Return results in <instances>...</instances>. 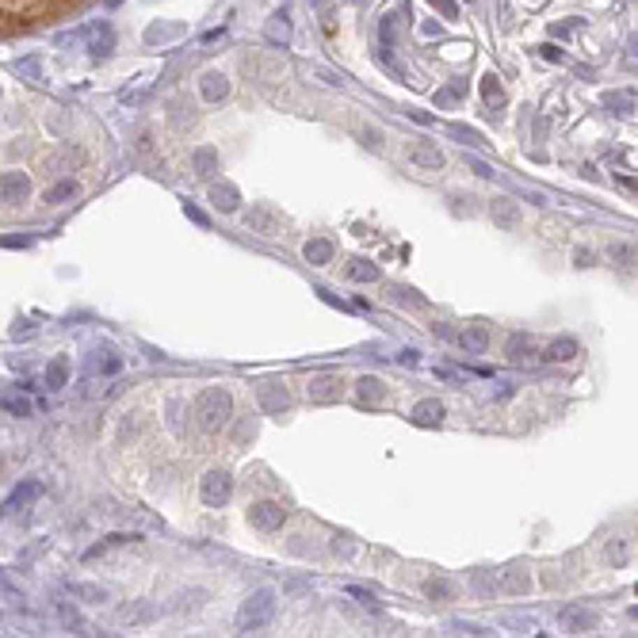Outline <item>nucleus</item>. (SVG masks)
<instances>
[{"mask_svg":"<svg viewBox=\"0 0 638 638\" xmlns=\"http://www.w3.org/2000/svg\"><path fill=\"white\" fill-rule=\"evenodd\" d=\"M379 264H371V260H351L348 264V280H356V283H375L379 280Z\"/></svg>","mask_w":638,"mask_h":638,"instance_id":"cd10ccee","label":"nucleus"},{"mask_svg":"<svg viewBox=\"0 0 638 638\" xmlns=\"http://www.w3.org/2000/svg\"><path fill=\"white\" fill-rule=\"evenodd\" d=\"M27 195H31V180L27 176H23V173H4V203L20 207Z\"/></svg>","mask_w":638,"mask_h":638,"instance_id":"dca6fc26","label":"nucleus"},{"mask_svg":"<svg viewBox=\"0 0 638 638\" xmlns=\"http://www.w3.org/2000/svg\"><path fill=\"white\" fill-rule=\"evenodd\" d=\"M4 413H12V416H31V402H27V398H20V394H8V398H4Z\"/></svg>","mask_w":638,"mask_h":638,"instance_id":"e433bc0d","label":"nucleus"},{"mask_svg":"<svg viewBox=\"0 0 638 638\" xmlns=\"http://www.w3.org/2000/svg\"><path fill=\"white\" fill-rule=\"evenodd\" d=\"M363 142H367V145H375V150H379V134H375V130H363Z\"/></svg>","mask_w":638,"mask_h":638,"instance_id":"603ef678","label":"nucleus"},{"mask_svg":"<svg viewBox=\"0 0 638 638\" xmlns=\"http://www.w3.org/2000/svg\"><path fill=\"white\" fill-rule=\"evenodd\" d=\"M73 195H77V184H73V180H61V184H54L50 191L43 195V203H50V207H58V203L73 199Z\"/></svg>","mask_w":638,"mask_h":638,"instance_id":"473e14b6","label":"nucleus"},{"mask_svg":"<svg viewBox=\"0 0 638 638\" xmlns=\"http://www.w3.org/2000/svg\"><path fill=\"white\" fill-rule=\"evenodd\" d=\"M306 394H310V402L329 405V402H337V398L345 394V379H340V375H314L310 386H306Z\"/></svg>","mask_w":638,"mask_h":638,"instance_id":"423d86ee","label":"nucleus"},{"mask_svg":"<svg viewBox=\"0 0 638 638\" xmlns=\"http://www.w3.org/2000/svg\"><path fill=\"white\" fill-rule=\"evenodd\" d=\"M497 588H501V593H509V596H523V593L531 588L528 570H505L501 581H497Z\"/></svg>","mask_w":638,"mask_h":638,"instance_id":"aec40b11","label":"nucleus"},{"mask_svg":"<svg viewBox=\"0 0 638 638\" xmlns=\"http://www.w3.org/2000/svg\"><path fill=\"white\" fill-rule=\"evenodd\" d=\"M233 416V398L230 390L222 386H207L199 398H195V421H199L203 432H222Z\"/></svg>","mask_w":638,"mask_h":638,"instance_id":"f257e3e1","label":"nucleus"},{"mask_svg":"<svg viewBox=\"0 0 638 638\" xmlns=\"http://www.w3.org/2000/svg\"><path fill=\"white\" fill-rule=\"evenodd\" d=\"M85 35H88V50H92L96 58H103V54L115 50V31H111V23H96V27H88Z\"/></svg>","mask_w":638,"mask_h":638,"instance_id":"2eb2a0df","label":"nucleus"},{"mask_svg":"<svg viewBox=\"0 0 638 638\" xmlns=\"http://www.w3.org/2000/svg\"><path fill=\"white\" fill-rule=\"evenodd\" d=\"M539 50H543L546 61H562V50H554V46H539Z\"/></svg>","mask_w":638,"mask_h":638,"instance_id":"3c124183","label":"nucleus"},{"mask_svg":"<svg viewBox=\"0 0 638 638\" xmlns=\"http://www.w3.org/2000/svg\"><path fill=\"white\" fill-rule=\"evenodd\" d=\"M444 421V405L436 402V398H428V402H416L413 409V424H421V428H432V424Z\"/></svg>","mask_w":638,"mask_h":638,"instance_id":"5701e85b","label":"nucleus"},{"mask_svg":"<svg viewBox=\"0 0 638 638\" xmlns=\"http://www.w3.org/2000/svg\"><path fill=\"white\" fill-rule=\"evenodd\" d=\"M481 100H486L489 108H501V103H505V88L497 85L493 73H489V77H481Z\"/></svg>","mask_w":638,"mask_h":638,"instance_id":"c756f323","label":"nucleus"},{"mask_svg":"<svg viewBox=\"0 0 638 638\" xmlns=\"http://www.w3.org/2000/svg\"><path fill=\"white\" fill-rule=\"evenodd\" d=\"M15 73H23V77L38 80V77H43V65H38V58H23V61H15Z\"/></svg>","mask_w":638,"mask_h":638,"instance_id":"58836bf2","label":"nucleus"},{"mask_svg":"<svg viewBox=\"0 0 638 638\" xmlns=\"http://www.w3.org/2000/svg\"><path fill=\"white\" fill-rule=\"evenodd\" d=\"M394 20H398V15H386V20L379 23V46H382L379 54L386 61H390V54H394Z\"/></svg>","mask_w":638,"mask_h":638,"instance_id":"7c9ffc66","label":"nucleus"},{"mask_svg":"<svg viewBox=\"0 0 638 638\" xmlns=\"http://www.w3.org/2000/svg\"><path fill=\"white\" fill-rule=\"evenodd\" d=\"M451 134L459 138L463 145H481V134H478V130H470V126H463V122H451Z\"/></svg>","mask_w":638,"mask_h":638,"instance_id":"4c0bfd02","label":"nucleus"},{"mask_svg":"<svg viewBox=\"0 0 638 638\" xmlns=\"http://www.w3.org/2000/svg\"><path fill=\"white\" fill-rule=\"evenodd\" d=\"M604 108L623 115V111H635V92H608L604 96Z\"/></svg>","mask_w":638,"mask_h":638,"instance_id":"2f4dec72","label":"nucleus"},{"mask_svg":"<svg viewBox=\"0 0 638 638\" xmlns=\"http://www.w3.org/2000/svg\"><path fill=\"white\" fill-rule=\"evenodd\" d=\"M61 623L69 627V631H80V627H85L80 623V611L73 608V604H61Z\"/></svg>","mask_w":638,"mask_h":638,"instance_id":"a19ab883","label":"nucleus"},{"mask_svg":"<svg viewBox=\"0 0 638 638\" xmlns=\"http://www.w3.org/2000/svg\"><path fill=\"white\" fill-rule=\"evenodd\" d=\"M459 345L470 351V356H481V351L489 348V329H486V325H470V329L459 337Z\"/></svg>","mask_w":638,"mask_h":638,"instance_id":"393cba45","label":"nucleus"},{"mask_svg":"<svg viewBox=\"0 0 638 638\" xmlns=\"http://www.w3.org/2000/svg\"><path fill=\"white\" fill-rule=\"evenodd\" d=\"M356 402H359V405H379V402H386V382L375 379V375H363V379L356 382Z\"/></svg>","mask_w":638,"mask_h":638,"instance_id":"ddd939ff","label":"nucleus"},{"mask_svg":"<svg viewBox=\"0 0 638 638\" xmlns=\"http://www.w3.org/2000/svg\"><path fill=\"white\" fill-rule=\"evenodd\" d=\"M574 264H577V268H588V264H593V252H588V249H577V252H574Z\"/></svg>","mask_w":638,"mask_h":638,"instance_id":"09e8293b","label":"nucleus"},{"mask_svg":"<svg viewBox=\"0 0 638 638\" xmlns=\"http://www.w3.org/2000/svg\"><path fill=\"white\" fill-rule=\"evenodd\" d=\"M345 593L351 596V600L367 604V608H371V604H375V593H371V588H359V585H348V588H345Z\"/></svg>","mask_w":638,"mask_h":638,"instance_id":"37998d69","label":"nucleus"},{"mask_svg":"<svg viewBox=\"0 0 638 638\" xmlns=\"http://www.w3.org/2000/svg\"><path fill=\"white\" fill-rule=\"evenodd\" d=\"M428 4L436 8L444 20H459V4H455V0H428Z\"/></svg>","mask_w":638,"mask_h":638,"instance_id":"79ce46f5","label":"nucleus"},{"mask_svg":"<svg viewBox=\"0 0 638 638\" xmlns=\"http://www.w3.org/2000/svg\"><path fill=\"white\" fill-rule=\"evenodd\" d=\"M631 619H638V604H635V608H631Z\"/></svg>","mask_w":638,"mask_h":638,"instance_id":"5fc2aeb1","label":"nucleus"},{"mask_svg":"<svg viewBox=\"0 0 638 638\" xmlns=\"http://www.w3.org/2000/svg\"><path fill=\"white\" fill-rule=\"evenodd\" d=\"M256 402H260V409H264L268 416H280L283 409L291 405V390H287V382H280V379H264V382H256Z\"/></svg>","mask_w":638,"mask_h":638,"instance_id":"20e7f679","label":"nucleus"},{"mask_svg":"<svg viewBox=\"0 0 638 638\" xmlns=\"http://www.w3.org/2000/svg\"><path fill=\"white\" fill-rule=\"evenodd\" d=\"M180 35H184V23H173V27L153 23V27L145 31V43H168V38H180Z\"/></svg>","mask_w":638,"mask_h":638,"instance_id":"c85d7f7f","label":"nucleus"},{"mask_svg":"<svg viewBox=\"0 0 638 638\" xmlns=\"http://www.w3.org/2000/svg\"><path fill=\"white\" fill-rule=\"evenodd\" d=\"M46 386L50 390L69 386V356H54L50 363H46Z\"/></svg>","mask_w":638,"mask_h":638,"instance_id":"4be33fe9","label":"nucleus"},{"mask_svg":"<svg viewBox=\"0 0 638 638\" xmlns=\"http://www.w3.org/2000/svg\"><path fill=\"white\" fill-rule=\"evenodd\" d=\"M191 165L199 176H215L218 173V150L215 145H199V150L191 153Z\"/></svg>","mask_w":638,"mask_h":638,"instance_id":"a878e982","label":"nucleus"},{"mask_svg":"<svg viewBox=\"0 0 638 638\" xmlns=\"http://www.w3.org/2000/svg\"><path fill=\"white\" fill-rule=\"evenodd\" d=\"M69 593H73V596H85V600H103V596H108L100 585H73Z\"/></svg>","mask_w":638,"mask_h":638,"instance_id":"ea45409f","label":"nucleus"},{"mask_svg":"<svg viewBox=\"0 0 638 638\" xmlns=\"http://www.w3.org/2000/svg\"><path fill=\"white\" fill-rule=\"evenodd\" d=\"M122 623L138 627V623H150V619H157V604L153 600H138V604H126V608L119 611Z\"/></svg>","mask_w":638,"mask_h":638,"instance_id":"f3484780","label":"nucleus"},{"mask_svg":"<svg viewBox=\"0 0 638 638\" xmlns=\"http://www.w3.org/2000/svg\"><path fill=\"white\" fill-rule=\"evenodd\" d=\"M623 558H627V546H623V543H611V546H608V562L616 566V562H623Z\"/></svg>","mask_w":638,"mask_h":638,"instance_id":"49530a36","label":"nucleus"},{"mask_svg":"<svg viewBox=\"0 0 638 638\" xmlns=\"http://www.w3.org/2000/svg\"><path fill=\"white\" fill-rule=\"evenodd\" d=\"M398 363H402V367H416V351H413V348H405L402 356H398Z\"/></svg>","mask_w":638,"mask_h":638,"instance_id":"8fccbe9b","label":"nucleus"},{"mask_svg":"<svg viewBox=\"0 0 638 638\" xmlns=\"http://www.w3.org/2000/svg\"><path fill=\"white\" fill-rule=\"evenodd\" d=\"M470 581H474V588H478L481 596H489V593H493V588H497V581H489L486 574H474Z\"/></svg>","mask_w":638,"mask_h":638,"instance_id":"a18cd8bd","label":"nucleus"},{"mask_svg":"<svg viewBox=\"0 0 638 638\" xmlns=\"http://www.w3.org/2000/svg\"><path fill=\"white\" fill-rule=\"evenodd\" d=\"M275 588H252L249 596L241 600L237 608V631L241 635H252V631H264L268 623L275 619Z\"/></svg>","mask_w":638,"mask_h":638,"instance_id":"f03ea898","label":"nucleus"},{"mask_svg":"<svg viewBox=\"0 0 638 638\" xmlns=\"http://www.w3.org/2000/svg\"><path fill=\"white\" fill-rule=\"evenodd\" d=\"M210 203H215L222 215H233L237 203H241V195H237L233 184H210Z\"/></svg>","mask_w":638,"mask_h":638,"instance_id":"a211bd4d","label":"nucleus"},{"mask_svg":"<svg viewBox=\"0 0 638 638\" xmlns=\"http://www.w3.org/2000/svg\"><path fill=\"white\" fill-rule=\"evenodd\" d=\"M409 161H413L416 168H428V173L444 168V153H440L436 145H428V142H413V145H409Z\"/></svg>","mask_w":638,"mask_h":638,"instance_id":"f8f14e48","label":"nucleus"},{"mask_svg":"<svg viewBox=\"0 0 638 638\" xmlns=\"http://www.w3.org/2000/svg\"><path fill=\"white\" fill-rule=\"evenodd\" d=\"M463 96H466V85L455 80V85H447V88H440V92H436V103H440V108H447V103L463 100Z\"/></svg>","mask_w":638,"mask_h":638,"instance_id":"c9c22d12","label":"nucleus"},{"mask_svg":"<svg viewBox=\"0 0 638 638\" xmlns=\"http://www.w3.org/2000/svg\"><path fill=\"white\" fill-rule=\"evenodd\" d=\"M317 4H321V0H317Z\"/></svg>","mask_w":638,"mask_h":638,"instance_id":"4d7b16f0","label":"nucleus"},{"mask_svg":"<svg viewBox=\"0 0 638 638\" xmlns=\"http://www.w3.org/2000/svg\"><path fill=\"white\" fill-rule=\"evenodd\" d=\"M38 493H43V486H38V481H20V486L4 497V516H20V512L27 509Z\"/></svg>","mask_w":638,"mask_h":638,"instance_id":"1a4fd4ad","label":"nucleus"},{"mask_svg":"<svg viewBox=\"0 0 638 638\" xmlns=\"http://www.w3.org/2000/svg\"><path fill=\"white\" fill-rule=\"evenodd\" d=\"M489 218H493L497 226H505V230H512V226H520V203L497 195V199L489 203Z\"/></svg>","mask_w":638,"mask_h":638,"instance_id":"4468645a","label":"nucleus"},{"mask_svg":"<svg viewBox=\"0 0 638 638\" xmlns=\"http://www.w3.org/2000/svg\"><path fill=\"white\" fill-rule=\"evenodd\" d=\"M230 493H233L230 470H210L207 478H203V486H199V497H203L207 509H222V505L230 501Z\"/></svg>","mask_w":638,"mask_h":638,"instance_id":"7ed1b4c3","label":"nucleus"},{"mask_svg":"<svg viewBox=\"0 0 638 638\" xmlns=\"http://www.w3.org/2000/svg\"><path fill=\"white\" fill-rule=\"evenodd\" d=\"M199 92H203V100H207V103H222L226 96H230V80H226L218 69H210V73H203V77H199Z\"/></svg>","mask_w":638,"mask_h":638,"instance_id":"9d476101","label":"nucleus"},{"mask_svg":"<svg viewBox=\"0 0 638 638\" xmlns=\"http://www.w3.org/2000/svg\"><path fill=\"white\" fill-rule=\"evenodd\" d=\"M619 180H623V184L631 187V191H638V180H635V176H619Z\"/></svg>","mask_w":638,"mask_h":638,"instance_id":"864d4df0","label":"nucleus"},{"mask_svg":"<svg viewBox=\"0 0 638 638\" xmlns=\"http://www.w3.org/2000/svg\"><path fill=\"white\" fill-rule=\"evenodd\" d=\"M264 31H268V38H272L275 46H287L291 43V20H287V12H283V8H280V12H272V20H268Z\"/></svg>","mask_w":638,"mask_h":638,"instance_id":"b1692460","label":"nucleus"},{"mask_svg":"<svg viewBox=\"0 0 638 638\" xmlns=\"http://www.w3.org/2000/svg\"><path fill=\"white\" fill-rule=\"evenodd\" d=\"M122 371V359L111 356V351H96L92 363H88V375H119Z\"/></svg>","mask_w":638,"mask_h":638,"instance_id":"bb28decb","label":"nucleus"},{"mask_svg":"<svg viewBox=\"0 0 638 638\" xmlns=\"http://www.w3.org/2000/svg\"><path fill=\"white\" fill-rule=\"evenodd\" d=\"M608 256L616 260V264H627V268L638 264V249H635V245H619L616 241V245H608Z\"/></svg>","mask_w":638,"mask_h":638,"instance_id":"72a5a7b5","label":"nucleus"},{"mask_svg":"<svg viewBox=\"0 0 638 638\" xmlns=\"http://www.w3.org/2000/svg\"><path fill=\"white\" fill-rule=\"evenodd\" d=\"M302 256H306L314 268H325V264L333 260V241H329V237H314V241H306Z\"/></svg>","mask_w":638,"mask_h":638,"instance_id":"412c9836","label":"nucleus"},{"mask_svg":"<svg viewBox=\"0 0 638 638\" xmlns=\"http://www.w3.org/2000/svg\"><path fill=\"white\" fill-rule=\"evenodd\" d=\"M245 226H249L252 233H260V237H280V230H283L280 215H275L272 207H252V215L245 218Z\"/></svg>","mask_w":638,"mask_h":638,"instance_id":"6e6552de","label":"nucleus"},{"mask_svg":"<svg viewBox=\"0 0 638 638\" xmlns=\"http://www.w3.org/2000/svg\"><path fill=\"white\" fill-rule=\"evenodd\" d=\"M283 520H287V509H283L280 501H256L249 505V523L260 531H275L283 528Z\"/></svg>","mask_w":638,"mask_h":638,"instance_id":"39448f33","label":"nucleus"},{"mask_svg":"<svg viewBox=\"0 0 638 638\" xmlns=\"http://www.w3.org/2000/svg\"><path fill=\"white\" fill-rule=\"evenodd\" d=\"M466 168H470L474 176H481V180H489V176H493V168H489L486 161H478V157H466Z\"/></svg>","mask_w":638,"mask_h":638,"instance_id":"c03bdc74","label":"nucleus"},{"mask_svg":"<svg viewBox=\"0 0 638 638\" xmlns=\"http://www.w3.org/2000/svg\"><path fill=\"white\" fill-rule=\"evenodd\" d=\"M184 210H187V218H191V222L207 226V215H203V210H199V207H195V203H187V207H184Z\"/></svg>","mask_w":638,"mask_h":638,"instance_id":"de8ad7c7","label":"nucleus"},{"mask_svg":"<svg viewBox=\"0 0 638 638\" xmlns=\"http://www.w3.org/2000/svg\"><path fill=\"white\" fill-rule=\"evenodd\" d=\"M574 356H577V340H574V337H558V340H551V345H546V351H543L546 363H570Z\"/></svg>","mask_w":638,"mask_h":638,"instance_id":"6ab92c4d","label":"nucleus"},{"mask_svg":"<svg viewBox=\"0 0 638 638\" xmlns=\"http://www.w3.org/2000/svg\"><path fill=\"white\" fill-rule=\"evenodd\" d=\"M505 356H509L512 363L528 367V363H535V359H539V351H535V340L516 333V337H509V345H505Z\"/></svg>","mask_w":638,"mask_h":638,"instance_id":"9b49d317","label":"nucleus"},{"mask_svg":"<svg viewBox=\"0 0 638 638\" xmlns=\"http://www.w3.org/2000/svg\"><path fill=\"white\" fill-rule=\"evenodd\" d=\"M111 4H119V0H111Z\"/></svg>","mask_w":638,"mask_h":638,"instance_id":"6e6d98bb","label":"nucleus"},{"mask_svg":"<svg viewBox=\"0 0 638 638\" xmlns=\"http://www.w3.org/2000/svg\"><path fill=\"white\" fill-rule=\"evenodd\" d=\"M424 593H428L432 600H451V596H455V585H451V581H436V577H432L428 585H424Z\"/></svg>","mask_w":638,"mask_h":638,"instance_id":"f704fd0d","label":"nucleus"},{"mask_svg":"<svg viewBox=\"0 0 638 638\" xmlns=\"http://www.w3.org/2000/svg\"><path fill=\"white\" fill-rule=\"evenodd\" d=\"M558 627L562 631H593L596 627V611L593 608H581V604H570V608L558 611Z\"/></svg>","mask_w":638,"mask_h":638,"instance_id":"0eeeda50","label":"nucleus"}]
</instances>
